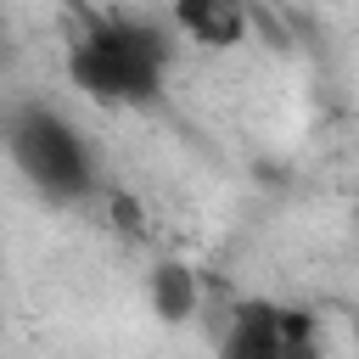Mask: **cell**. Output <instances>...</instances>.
I'll return each instance as SVG.
<instances>
[{"mask_svg": "<svg viewBox=\"0 0 359 359\" xmlns=\"http://www.w3.org/2000/svg\"><path fill=\"white\" fill-rule=\"evenodd\" d=\"M180 28L174 17H90L79 28V39L67 45V84L79 95H90L95 107H118V112H135V107H157L163 101V84H168V67L180 56Z\"/></svg>", "mask_w": 359, "mask_h": 359, "instance_id": "6da1fadb", "label": "cell"}, {"mask_svg": "<svg viewBox=\"0 0 359 359\" xmlns=\"http://www.w3.org/2000/svg\"><path fill=\"white\" fill-rule=\"evenodd\" d=\"M6 157L22 185L50 208H79L101 191V157L84 129L50 101H11L6 112Z\"/></svg>", "mask_w": 359, "mask_h": 359, "instance_id": "7a4b0ae2", "label": "cell"}, {"mask_svg": "<svg viewBox=\"0 0 359 359\" xmlns=\"http://www.w3.org/2000/svg\"><path fill=\"white\" fill-rule=\"evenodd\" d=\"M314 348H320V320L309 309L269 303V297H236L219 331L224 359H303Z\"/></svg>", "mask_w": 359, "mask_h": 359, "instance_id": "3957f363", "label": "cell"}, {"mask_svg": "<svg viewBox=\"0 0 359 359\" xmlns=\"http://www.w3.org/2000/svg\"><path fill=\"white\" fill-rule=\"evenodd\" d=\"M168 17L174 28L202 45V50H236L247 34H252V11L247 0H168Z\"/></svg>", "mask_w": 359, "mask_h": 359, "instance_id": "277c9868", "label": "cell"}, {"mask_svg": "<svg viewBox=\"0 0 359 359\" xmlns=\"http://www.w3.org/2000/svg\"><path fill=\"white\" fill-rule=\"evenodd\" d=\"M146 303H151V314H157L163 325L196 320V314H202V280H196V269L180 264V258L151 264V269H146Z\"/></svg>", "mask_w": 359, "mask_h": 359, "instance_id": "5b68a950", "label": "cell"}, {"mask_svg": "<svg viewBox=\"0 0 359 359\" xmlns=\"http://www.w3.org/2000/svg\"><path fill=\"white\" fill-rule=\"evenodd\" d=\"M107 208H112V224H118V230H140V219H146L129 191H107Z\"/></svg>", "mask_w": 359, "mask_h": 359, "instance_id": "8992f818", "label": "cell"}, {"mask_svg": "<svg viewBox=\"0 0 359 359\" xmlns=\"http://www.w3.org/2000/svg\"><path fill=\"white\" fill-rule=\"evenodd\" d=\"M353 342H359V314H353Z\"/></svg>", "mask_w": 359, "mask_h": 359, "instance_id": "52a82bcc", "label": "cell"}, {"mask_svg": "<svg viewBox=\"0 0 359 359\" xmlns=\"http://www.w3.org/2000/svg\"><path fill=\"white\" fill-rule=\"evenodd\" d=\"M67 6H84V0H67Z\"/></svg>", "mask_w": 359, "mask_h": 359, "instance_id": "ba28073f", "label": "cell"}]
</instances>
